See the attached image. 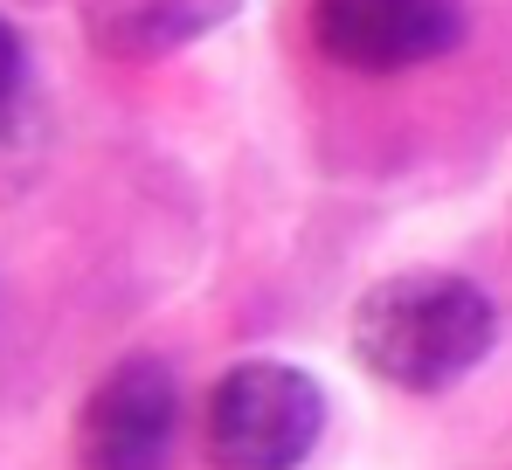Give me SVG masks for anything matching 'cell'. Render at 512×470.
Listing matches in <instances>:
<instances>
[{"instance_id":"cell-1","label":"cell","mask_w":512,"mask_h":470,"mask_svg":"<svg viewBox=\"0 0 512 470\" xmlns=\"http://www.w3.org/2000/svg\"><path fill=\"white\" fill-rule=\"evenodd\" d=\"M492 339V298L457 270H395L353 305V360L402 394L457 388L485 367Z\"/></svg>"},{"instance_id":"cell-5","label":"cell","mask_w":512,"mask_h":470,"mask_svg":"<svg viewBox=\"0 0 512 470\" xmlns=\"http://www.w3.org/2000/svg\"><path fill=\"white\" fill-rule=\"evenodd\" d=\"M243 0H84L90 42L104 56H167V49H187L194 35L222 28Z\"/></svg>"},{"instance_id":"cell-2","label":"cell","mask_w":512,"mask_h":470,"mask_svg":"<svg viewBox=\"0 0 512 470\" xmlns=\"http://www.w3.org/2000/svg\"><path fill=\"white\" fill-rule=\"evenodd\" d=\"M201 436L215 470H298L326 436V388L305 367L243 360L215 381Z\"/></svg>"},{"instance_id":"cell-6","label":"cell","mask_w":512,"mask_h":470,"mask_svg":"<svg viewBox=\"0 0 512 470\" xmlns=\"http://www.w3.org/2000/svg\"><path fill=\"white\" fill-rule=\"evenodd\" d=\"M21 90H28V49H21L14 21L0 14V132H7V118L21 111Z\"/></svg>"},{"instance_id":"cell-3","label":"cell","mask_w":512,"mask_h":470,"mask_svg":"<svg viewBox=\"0 0 512 470\" xmlns=\"http://www.w3.org/2000/svg\"><path fill=\"white\" fill-rule=\"evenodd\" d=\"M180 450V381L167 360H118L77 408V470H167Z\"/></svg>"},{"instance_id":"cell-4","label":"cell","mask_w":512,"mask_h":470,"mask_svg":"<svg viewBox=\"0 0 512 470\" xmlns=\"http://www.w3.org/2000/svg\"><path fill=\"white\" fill-rule=\"evenodd\" d=\"M464 35L457 0H312V42L340 70L395 77L450 56Z\"/></svg>"}]
</instances>
